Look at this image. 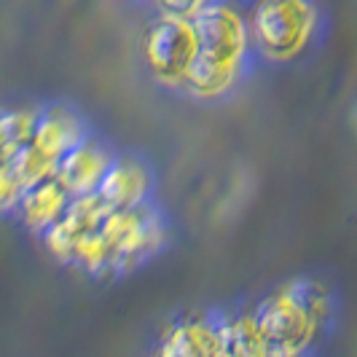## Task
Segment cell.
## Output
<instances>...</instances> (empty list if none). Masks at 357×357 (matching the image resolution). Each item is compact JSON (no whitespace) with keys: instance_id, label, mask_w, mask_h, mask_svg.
I'll return each instance as SVG.
<instances>
[{"instance_id":"obj_8","label":"cell","mask_w":357,"mask_h":357,"mask_svg":"<svg viewBox=\"0 0 357 357\" xmlns=\"http://www.w3.org/2000/svg\"><path fill=\"white\" fill-rule=\"evenodd\" d=\"M54 169V161L38 148L33 140L11 153L0 156V202L3 210H14L19 197L30 183H36L40 175Z\"/></svg>"},{"instance_id":"obj_11","label":"cell","mask_w":357,"mask_h":357,"mask_svg":"<svg viewBox=\"0 0 357 357\" xmlns=\"http://www.w3.org/2000/svg\"><path fill=\"white\" fill-rule=\"evenodd\" d=\"M159 355L164 357L218 355V322L204 320V317L175 322L161 336Z\"/></svg>"},{"instance_id":"obj_2","label":"cell","mask_w":357,"mask_h":357,"mask_svg":"<svg viewBox=\"0 0 357 357\" xmlns=\"http://www.w3.org/2000/svg\"><path fill=\"white\" fill-rule=\"evenodd\" d=\"M199 52L194 22L161 14L145 27L143 56L153 78L169 86H183L185 73Z\"/></svg>"},{"instance_id":"obj_4","label":"cell","mask_w":357,"mask_h":357,"mask_svg":"<svg viewBox=\"0 0 357 357\" xmlns=\"http://www.w3.org/2000/svg\"><path fill=\"white\" fill-rule=\"evenodd\" d=\"M191 22L197 30L199 52L223 59V62H231V65H242L250 30L236 8L220 0H207Z\"/></svg>"},{"instance_id":"obj_14","label":"cell","mask_w":357,"mask_h":357,"mask_svg":"<svg viewBox=\"0 0 357 357\" xmlns=\"http://www.w3.org/2000/svg\"><path fill=\"white\" fill-rule=\"evenodd\" d=\"M218 355L258 357L264 355V339L255 314L218 320Z\"/></svg>"},{"instance_id":"obj_3","label":"cell","mask_w":357,"mask_h":357,"mask_svg":"<svg viewBox=\"0 0 357 357\" xmlns=\"http://www.w3.org/2000/svg\"><path fill=\"white\" fill-rule=\"evenodd\" d=\"M255 322L264 339V355L268 357H285L298 355L314 341L320 325L309 320L285 290L274 293L266 298L255 312Z\"/></svg>"},{"instance_id":"obj_10","label":"cell","mask_w":357,"mask_h":357,"mask_svg":"<svg viewBox=\"0 0 357 357\" xmlns=\"http://www.w3.org/2000/svg\"><path fill=\"white\" fill-rule=\"evenodd\" d=\"M164 242V223H161L159 213L148 204H137L132 210V223L121 245V255H119V266L116 271H132L140 266L145 258H151L153 252L161 248Z\"/></svg>"},{"instance_id":"obj_1","label":"cell","mask_w":357,"mask_h":357,"mask_svg":"<svg viewBox=\"0 0 357 357\" xmlns=\"http://www.w3.org/2000/svg\"><path fill=\"white\" fill-rule=\"evenodd\" d=\"M317 11L309 0H258L250 14V36L268 59H293L314 36Z\"/></svg>"},{"instance_id":"obj_12","label":"cell","mask_w":357,"mask_h":357,"mask_svg":"<svg viewBox=\"0 0 357 357\" xmlns=\"http://www.w3.org/2000/svg\"><path fill=\"white\" fill-rule=\"evenodd\" d=\"M86 137V129L81 124V119L68 110V107H49L40 113L36 137L33 143L56 164L59 156H65L75 143H81Z\"/></svg>"},{"instance_id":"obj_6","label":"cell","mask_w":357,"mask_h":357,"mask_svg":"<svg viewBox=\"0 0 357 357\" xmlns=\"http://www.w3.org/2000/svg\"><path fill=\"white\" fill-rule=\"evenodd\" d=\"M73 194L62 178L49 169L46 175H40L36 183H30L24 188V194L17 202L19 220L33 229V231H46L59 215L65 213V207L70 204Z\"/></svg>"},{"instance_id":"obj_5","label":"cell","mask_w":357,"mask_h":357,"mask_svg":"<svg viewBox=\"0 0 357 357\" xmlns=\"http://www.w3.org/2000/svg\"><path fill=\"white\" fill-rule=\"evenodd\" d=\"M105 210V204L100 202L97 194H81L73 197L70 204L65 207V213L54 220L52 226L43 231L46 248L52 250L54 258L65 261V264H78V252L91 231L94 220Z\"/></svg>"},{"instance_id":"obj_9","label":"cell","mask_w":357,"mask_h":357,"mask_svg":"<svg viewBox=\"0 0 357 357\" xmlns=\"http://www.w3.org/2000/svg\"><path fill=\"white\" fill-rule=\"evenodd\" d=\"M148 185H151V178H148V169L143 164L137 159L121 156V159L110 161V167L94 194L100 197L102 204L113 207V210H132L145 202Z\"/></svg>"},{"instance_id":"obj_17","label":"cell","mask_w":357,"mask_h":357,"mask_svg":"<svg viewBox=\"0 0 357 357\" xmlns=\"http://www.w3.org/2000/svg\"><path fill=\"white\" fill-rule=\"evenodd\" d=\"M156 8L161 14H169V17H183V19H194L199 8L207 3V0H153Z\"/></svg>"},{"instance_id":"obj_13","label":"cell","mask_w":357,"mask_h":357,"mask_svg":"<svg viewBox=\"0 0 357 357\" xmlns=\"http://www.w3.org/2000/svg\"><path fill=\"white\" fill-rule=\"evenodd\" d=\"M236 73H239V65H231V62L215 59L210 54L197 52L191 68L185 73L183 86L191 91L194 97L210 100V97H220L223 91L231 89L234 81H236Z\"/></svg>"},{"instance_id":"obj_15","label":"cell","mask_w":357,"mask_h":357,"mask_svg":"<svg viewBox=\"0 0 357 357\" xmlns=\"http://www.w3.org/2000/svg\"><path fill=\"white\" fill-rule=\"evenodd\" d=\"M40 113H43V110H36V107H8V110L3 113V121H0L3 153H11V151L27 145L36 137Z\"/></svg>"},{"instance_id":"obj_7","label":"cell","mask_w":357,"mask_h":357,"mask_svg":"<svg viewBox=\"0 0 357 357\" xmlns=\"http://www.w3.org/2000/svg\"><path fill=\"white\" fill-rule=\"evenodd\" d=\"M110 161H113V156L102 145L84 137L81 143L73 145L65 156L56 159L54 172L62 178V183L68 185L73 197H81V194H94L97 191Z\"/></svg>"},{"instance_id":"obj_16","label":"cell","mask_w":357,"mask_h":357,"mask_svg":"<svg viewBox=\"0 0 357 357\" xmlns=\"http://www.w3.org/2000/svg\"><path fill=\"white\" fill-rule=\"evenodd\" d=\"M282 290L293 298V304L298 306L309 320H314L317 325H322V322L328 320V314H331V298H328L325 285H320L317 280H293Z\"/></svg>"}]
</instances>
